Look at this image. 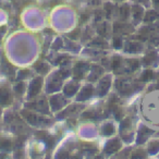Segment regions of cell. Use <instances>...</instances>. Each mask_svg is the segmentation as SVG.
Instances as JSON below:
<instances>
[{
	"mask_svg": "<svg viewBox=\"0 0 159 159\" xmlns=\"http://www.w3.org/2000/svg\"><path fill=\"white\" fill-rule=\"evenodd\" d=\"M112 9H113V8H112V7H111V6H110V5H107V6H106V11H107V16H108V18H109V16H110V14H111V11H112Z\"/></svg>",
	"mask_w": 159,
	"mask_h": 159,
	"instance_id": "cell-12",
	"label": "cell"
},
{
	"mask_svg": "<svg viewBox=\"0 0 159 159\" xmlns=\"http://www.w3.org/2000/svg\"><path fill=\"white\" fill-rule=\"evenodd\" d=\"M102 133H104V134H107V135L112 134V133H113V126L110 125V124L106 125L104 129H102Z\"/></svg>",
	"mask_w": 159,
	"mask_h": 159,
	"instance_id": "cell-8",
	"label": "cell"
},
{
	"mask_svg": "<svg viewBox=\"0 0 159 159\" xmlns=\"http://www.w3.org/2000/svg\"><path fill=\"white\" fill-rule=\"evenodd\" d=\"M40 87H42V79L37 77V79H35L33 82H32L31 89H30V97H33V96L37 95Z\"/></svg>",
	"mask_w": 159,
	"mask_h": 159,
	"instance_id": "cell-1",
	"label": "cell"
},
{
	"mask_svg": "<svg viewBox=\"0 0 159 159\" xmlns=\"http://www.w3.org/2000/svg\"><path fill=\"white\" fill-rule=\"evenodd\" d=\"M115 46L116 47H120V46H121V42H120V39H116L115 40Z\"/></svg>",
	"mask_w": 159,
	"mask_h": 159,
	"instance_id": "cell-13",
	"label": "cell"
},
{
	"mask_svg": "<svg viewBox=\"0 0 159 159\" xmlns=\"http://www.w3.org/2000/svg\"><path fill=\"white\" fill-rule=\"evenodd\" d=\"M133 14H134L135 20H139V19L142 18V16H143V10H142V8L139 7V6H135V7L133 8Z\"/></svg>",
	"mask_w": 159,
	"mask_h": 159,
	"instance_id": "cell-5",
	"label": "cell"
},
{
	"mask_svg": "<svg viewBox=\"0 0 159 159\" xmlns=\"http://www.w3.org/2000/svg\"><path fill=\"white\" fill-rule=\"evenodd\" d=\"M87 64L82 63V62H80V63L76 64V69H75V75H77L79 77H82L83 73L87 70Z\"/></svg>",
	"mask_w": 159,
	"mask_h": 159,
	"instance_id": "cell-3",
	"label": "cell"
},
{
	"mask_svg": "<svg viewBox=\"0 0 159 159\" xmlns=\"http://www.w3.org/2000/svg\"><path fill=\"white\" fill-rule=\"evenodd\" d=\"M154 3H155V6H156V7L159 8V0H154Z\"/></svg>",
	"mask_w": 159,
	"mask_h": 159,
	"instance_id": "cell-14",
	"label": "cell"
},
{
	"mask_svg": "<svg viewBox=\"0 0 159 159\" xmlns=\"http://www.w3.org/2000/svg\"><path fill=\"white\" fill-rule=\"evenodd\" d=\"M22 91H23V84L20 83V84H18L16 86V92L19 94V95H21V94H22Z\"/></svg>",
	"mask_w": 159,
	"mask_h": 159,
	"instance_id": "cell-10",
	"label": "cell"
},
{
	"mask_svg": "<svg viewBox=\"0 0 159 159\" xmlns=\"http://www.w3.org/2000/svg\"><path fill=\"white\" fill-rule=\"evenodd\" d=\"M10 94L7 89H0V104L2 105H7L10 104Z\"/></svg>",
	"mask_w": 159,
	"mask_h": 159,
	"instance_id": "cell-2",
	"label": "cell"
},
{
	"mask_svg": "<svg viewBox=\"0 0 159 159\" xmlns=\"http://www.w3.org/2000/svg\"><path fill=\"white\" fill-rule=\"evenodd\" d=\"M120 16L122 19H126V16H129V7L128 6H123L120 8Z\"/></svg>",
	"mask_w": 159,
	"mask_h": 159,
	"instance_id": "cell-6",
	"label": "cell"
},
{
	"mask_svg": "<svg viewBox=\"0 0 159 159\" xmlns=\"http://www.w3.org/2000/svg\"><path fill=\"white\" fill-rule=\"evenodd\" d=\"M98 32H99L102 35H106V25H102V26L98 29Z\"/></svg>",
	"mask_w": 159,
	"mask_h": 159,
	"instance_id": "cell-11",
	"label": "cell"
},
{
	"mask_svg": "<svg viewBox=\"0 0 159 159\" xmlns=\"http://www.w3.org/2000/svg\"><path fill=\"white\" fill-rule=\"evenodd\" d=\"M10 146H11L10 141H8V139H0V148L8 149V148H10Z\"/></svg>",
	"mask_w": 159,
	"mask_h": 159,
	"instance_id": "cell-7",
	"label": "cell"
},
{
	"mask_svg": "<svg viewBox=\"0 0 159 159\" xmlns=\"http://www.w3.org/2000/svg\"><path fill=\"white\" fill-rule=\"evenodd\" d=\"M119 148V142L118 141H112L109 142L107 145V152H113Z\"/></svg>",
	"mask_w": 159,
	"mask_h": 159,
	"instance_id": "cell-4",
	"label": "cell"
},
{
	"mask_svg": "<svg viewBox=\"0 0 159 159\" xmlns=\"http://www.w3.org/2000/svg\"><path fill=\"white\" fill-rule=\"evenodd\" d=\"M119 66H120V59H119V58H115V59H113V61H112L113 70H117V69L119 68Z\"/></svg>",
	"mask_w": 159,
	"mask_h": 159,
	"instance_id": "cell-9",
	"label": "cell"
}]
</instances>
